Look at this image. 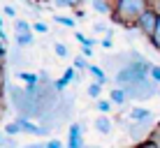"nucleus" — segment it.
I'll use <instances>...</instances> for the list:
<instances>
[{"label": "nucleus", "mask_w": 160, "mask_h": 148, "mask_svg": "<svg viewBox=\"0 0 160 148\" xmlns=\"http://www.w3.org/2000/svg\"><path fill=\"white\" fill-rule=\"evenodd\" d=\"M151 0H114L112 21L118 26H137L139 16L151 7Z\"/></svg>", "instance_id": "1"}, {"label": "nucleus", "mask_w": 160, "mask_h": 148, "mask_svg": "<svg viewBox=\"0 0 160 148\" xmlns=\"http://www.w3.org/2000/svg\"><path fill=\"white\" fill-rule=\"evenodd\" d=\"M158 21H160V16H158V12L153 7H148L144 14L139 16V21H137V28H139L144 35L151 40V35L156 32V28H158Z\"/></svg>", "instance_id": "2"}, {"label": "nucleus", "mask_w": 160, "mask_h": 148, "mask_svg": "<svg viewBox=\"0 0 160 148\" xmlns=\"http://www.w3.org/2000/svg\"><path fill=\"white\" fill-rule=\"evenodd\" d=\"M14 37L19 42V46H30L32 44V26L23 19L14 21Z\"/></svg>", "instance_id": "3"}, {"label": "nucleus", "mask_w": 160, "mask_h": 148, "mask_svg": "<svg viewBox=\"0 0 160 148\" xmlns=\"http://www.w3.org/2000/svg\"><path fill=\"white\" fill-rule=\"evenodd\" d=\"M65 148H84V141H81V127L79 125H70V132H68V144Z\"/></svg>", "instance_id": "4"}, {"label": "nucleus", "mask_w": 160, "mask_h": 148, "mask_svg": "<svg viewBox=\"0 0 160 148\" xmlns=\"http://www.w3.org/2000/svg\"><path fill=\"white\" fill-rule=\"evenodd\" d=\"M16 123H19V127L23 130V132H28V134H35V136H47V130L40 127V125H35L32 120L28 118H16Z\"/></svg>", "instance_id": "5"}, {"label": "nucleus", "mask_w": 160, "mask_h": 148, "mask_svg": "<svg viewBox=\"0 0 160 148\" xmlns=\"http://www.w3.org/2000/svg\"><path fill=\"white\" fill-rule=\"evenodd\" d=\"M74 76H77V69H74V67H68V69H65V74L56 81V90H58V93H63V90L74 81Z\"/></svg>", "instance_id": "6"}, {"label": "nucleus", "mask_w": 160, "mask_h": 148, "mask_svg": "<svg viewBox=\"0 0 160 148\" xmlns=\"http://www.w3.org/2000/svg\"><path fill=\"white\" fill-rule=\"evenodd\" d=\"M153 113L148 111L146 107H135L130 111V120H135V123H146V120H151Z\"/></svg>", "instance_id": "7"}, {"label": "nucleus", "mask_w": 160, "mask_h": 148, "mask_svg": "<svg viewBox=\"0 0 160 148\" xmlns=\"http://www.w3.org/2000/svg\"><path fill=\"white\" fill-rule=\"evenodd\" d=\"M91 5H93V9L100 12V14H107V16L114 14V0H93Z\"/></svg>", "instance_id": "8"}, {"label": "nucleus", "mask_w": 160, "mask_h": 148, "mask_svg": "<svg viewBox=\"0 0 160 148\" xmlns=\"http://www.w3.org/2000/svg\"><path fill=\"white\" fill-rule=\"evenodd\" d=\"M95 130L102 132V134H109L112 132V120H109L107 116H98L95 118Z\"/></svg>", "instance_id": "9"}, {"label": "nucleus", "mask_w": 160, "mask_h": 148, "mask_svg": "<svg viewBox=\"0 0 160 148\" xmlns=\"http://www.w3.org/2000/svg\"><path fill=\"white\" fill-rule=\"evenodd\" d=\"M88 74L93 76V79H95V84H100V86H104L107 84V74L102 72V67H98V65H91V69H88Z\"/></svg>", "instance_id": "10"}, {"label": "nucleus", "mask_w": 160, "mask_h": 148, "mask_svg": "<svg viewBox=\"0 0 160 148\" xmlns=\"http://www.w3.org/2000/svg\"><path fill=\"white\" fill-rule=\"evenodd\" d=\"M109 100H112L114 104H125V100H128V90H125V88H114L112 93H109Z\"/></svg>", "instance_id": "11"}, {"label": "nucleus", "mask_w": 160, "mask_h": 148, "mask_svg": "<svg viewBox=\"0 0 160 148\" xmlns=\"http://www.w3.org/2000/svg\"><path fill=\"white\" fill-rule=\"evenodd\" d=\"M16 76H19V79L23 81V84H28V90H32V86H35L37 81H40V76H37V74H32V72H19Z\"/></svg>", "instance_id": "12"}, {"label": "nucleus", "mask_w": 160, "mask_h": 148, "mask_svg": "<svg viewBox=\"0 0 160 148\" xmlns=\"http://www.w3.org/2000/svg\"><path fill=\"white\" fill-rule=\"evenodd\" d=\"M81 2H84V0H53L56 7H72V9H77Z\"/></svg>", "instance_id": "13"}, {"label": "nucleus", "mask_w": 160, "mask_h": 148, "mask_svg": "<svg viewBox=\"0 0 160 148\" xmlns=\"http://www.w3.org/2000/svg\"><path fill=\"white\" fill-rule=\"evenodd\" d=\"M100 95H102V86L93 81V84L88 86V97H93V100H100Z\"/></svg>", "instance_id": "14"}, {"label": "nucleus", "mask_w": 160, "mask_h": 148, "mask_svg": "<svg viewBox=\"0 0 160 148\" xmlns=\"http://www.w3.org/2000/svg\"><path fill=\"white\" fill-rule=\"evenodd\" d=\"M74 40L79 42L81 46H95V40H91V37H84V32H74Z\"/></svg>", "instance_id": "15"}, {"label": "nucleus", "mask_w": 160, "mask_h": 148, "mask_svg": "<svg viewBox=\"0 0 160 148\" xmlns=\"http://www.w3.org/2000/svg\"><path fill=\"white\" fill-rule=\"evenodd\" d=\"M112 100H98V111H100L102 113V116H107V113L109 111H112Z\"/></svg>", "instance_id": "16"}, {"label": "nucleus", "mask_w": 160, "mask_h": 148, "mask_svg": "<svg viewBox=\"0 0 160 148\" xmlns=\"http://www.w3.org/2000/svg\"><path fill=\"white\" fill-rule=\"evenodd\" d=\"M56 23L65 26V28H74L77 21H74V19H70V16H56Z\"/></svg>", "instance_id": "17"}, {"label": "nucleus", "mask_w": 160, "mask_h": 148, "mask_svg": "<svg viewBox=\"0 0 160 148\" xmlns=\"http://www.w3.org/2000/svg\"><path fill=\"white\" fill-rule=\"evenodd\" d=\"M19 132H23V130L19 127V123H16V120H14V123H9L7 127H5V134H7V136H14V134H19Z\"/></svg>", "instance_id": "18"}, {"label": "nucleus", "mask_w": 160, "mask_h": 148, "mask_svg": "<svg viewBox=\"0 0 160 148\" xmlns=\"http://www.w3.org/2000/svg\"><path fill=\"white\" fill-rule=\"evenodd\" d=\"M151 46L160 51V21H158V28H156V32L151 35Z\"/></svg>", "instance_id": "19"}, {"label": "nucleus", "mask_w": 160, "mask_h": 148, "mask_svg": "<svg viewBox=\"0 0 160 148\" xmlns=\"http://www.w3.org/2000/svg\"><path fill=\"white\" fill-rule=\"evenodd\" d=\"M74 69H84V72H88L91 69V65L86 63V58H74V65H72Z\"/></svg>", "instance_id": "20"}, {"label": "nucleus", "mask_w": 160, "mask_h": 148, "mask_svg": "<svg viewBox=\"0 0 160 148\" xmlns=\"http://www.w3.org/2000/svg\"><path fill=\"white\" fill-rule=\"evenodd\" d=\"M148 139H151L153 144H156V146L160 148V125H158V127H153V130H151V134H148Z\"/></svg>", "instance_id": "21"}, {"label": "nucleus", "mask_w": 160, "mask_h": 148, "mask_svg": "<svg viewBox=\"0 0 160 148\" xmlns=\"http://www.w3.org/2000/svg\"><path fill=\"white\" fill-rule=\"evenodd\" d=\"M53 51H56V56H60V58L68 56V46L60 44V42H56V44H53Z\"/></svg>", "instance_id": "22"}, {"label": "nucleus", "mask_w": 160, "mask_h": 148, "mask_svg": "<svg viewBox=\"0 0 160 148\" xmlns=\"http://www.w3.org/2000/svg\"><path fill=\"white\" fill-rule=\"evenodd\" d=\"M132 148H158V146H156V144H153V141H151V139H148V136H146L144 141H139V144H135Z\"/></svg>", "instance_id": "23"}, {"label": "nucleus", "mask_w": 160, "mask_h": 148, "mask_svg": "<svg viewBox=\"0 0 160 148\" xmlns=\"http://www.w3.org/2000/svg\"><path fill=\"white\" fill-rule=\"evenodd\" d=\"M148 76H151V79L156 81V84H160V67H158V65H153V67H151V72H148Z\"/></svg>", "instance_id": "24"}, {"label": "nucleus", "mask_w": 160, "mask_h": 148, "mask_svg": "<svg viewBox=\"0 0 160 148\" xmlns=\"http://www.w3.org/2000/svg\"><path fill=\"white\" fill-rule=\"evenodd\" d=\"M32 30H35V32H42V35H44V32H47L49 28H47V23H42V21H37V23H32Z\"/></svg>", "instance_id": "25"}, {"label": "nucleus", "mask_w": 160, "mask_h": 148, "mask_svg": "<svg viewBox=\"0 0 160 148\" xmlns=\"http://www.w3.org/2000/svg\"><path fill=\"white\" fill-rule=\"evenodd\" d=\"M2 14H5V16H9V19H14V16H16V9L12 7V5H5V9H2Z\"/></svg>", "instance_id": "26"}, {"label": "nucleus", "mask_w": 160, "mask_h": 148, "mask_svg": "<svg viewBox=\"0 0 160 148\" xmlns=\"http://www.w3.org/2000/svg\"><path fill=\"white\" fill-rule=\"evenodd\" d=\"M47 148H65V146H63V141H58V139H49Z\"/></svg>", "instance_id": "27"}, {"label": "nucleus", "mask_w": 160, "mask_h": 148, "mask_svg": "<svg viewBox=\"0 0 160 148\" xmlns=\"http://www.w3.org/2000/svg\"><path fill=\"white\" fill-rule=\"evenodd\" d=\"M81 51H84V58H91L93 56V49L91 46H81Z\"/></svg>", "instance_id": "28"}, {"label": "nucleus", "mask_w": 160, "mask_h": 148, "mask_svg": "<svg viewBox=\"0 0 160 148\" xmlns=\"http://www.w3.org/2000/svg\"><path fill=\"white\" fill-rule=\"evenodd\" d=\"M102 46H104V49H112V46H114V42L109 40V37H104V40H102Z\"/></svg>", "instance_id": "29"}, {"label": "nucleus", "mask_w": 160, "mask_h": 148, "mask_svg": "<svg viewBox=\"0 0 160 148\" xmlns=\"http://www.w3.org/2000/svg\"><path fill=\"white\" fill-rule=\"evenodd\" d=\"M151 7L156 9V12H158V16H160V0H153V5H151Z\"/></svg>", "instance_id": "30"}, {"label": "nucleus", "mask_w": 160, "mask_h": 148, "mask_svg": "<svg viewBox=\"0 0 160 148\" xmlns=\"http://www.w3.org/2000/svg\"><path fill=\"white\" fill-rule=\"evenodd\" d=\"M93 30H95V32H102V30H107V28H104L102 23H95V26H93Z\"/></svg>", "instance_id": "31"}, {"label": "nucleus", "mask_w": 160, "mask_h": 148, "mask_svg": "<svg viewBox=\"0 0 160 148\" xmlns=\"http://www.w3.org/2000/svg\"><path fill=\"white\" fill-rule=\"evenodd\" d=\"M0 40H5V30H2V16H0Z\"/></svg>", "instance_id": "32"}, {"label": "nucleus", "mask_w": 160, "mask_h": 148, "mask_svg": "<svg viewBox=\"0 0 160 148\" xmlns=\"http://www.w3.org/2000/svg\"><path fill=\"white\" fill-rule=\"evenodd\" d=\"M5 58V46H2V40H0V60Z\"/></svg>", "instance_id": "33"}, {"label": "nucleus", "mask_w": 160, "mask_h": 148, "mask_svg": "<svg viewBox=\"0 0 160 148\" xmlns=\"http://www.w3.org/2000/svg\"><path fill=\"white\" fill-rule=\"evenodd\" d=\"M26 148H47V144H44V146H40V144H32V146H26Z\"/></svg>", "instance_id": "34"}, {"label": "nucleus", "mask_w": 160, "mask_h": 148, "mask_svg": "<svg viewBox=\"0 0 160 148\" xmlns=\"http://www.w3.org/2000/svg\"><path fill=\"white\" fill-rule=\"evenodd\" d=\"M0 144H2V134H0Z\"/></svg>", "instance_id": "35"}, {"label": "nucleus", "mask_w": 160, "mask_h": 148, "mask_svg": "<svg viewBox=\"0 0 160 148\" xmlns=\"http://www.w3.org/2000/svg\"><path fill=\"white\" fill-rule=\"evenodd\" d=\"M158 125H160V123H158Z\"/></svg>", "instance_id": "36"}]
</instances>
